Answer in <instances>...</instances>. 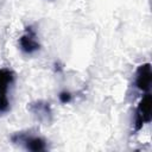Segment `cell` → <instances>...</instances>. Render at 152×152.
Listing matches in <instances>:
<instances>
[{
  "label": "cell",
  "instance_id": "cell-1",
  "mask_svg": "<svg viewBox=\"0 0 152 152\" xmlns=\"http://www.w3.org/2000/svg\"><path fill=\"white\" fill-rule=\"evenodd\" d=\"M150 121H151V96L150 94H146L140 101L137 109V119H135L137 129L141 128V126L145 122H150Z\"/></svg>",
  "mask_w": 152,
  "mask_h": 152
},
{
  "label": "cell",
  "instance_id": "cell-2",
  "mask_svg": "<svg viewBox=\"0 0 152 152\" xmlns=\"http://www.w3.org/2000/svg\"><path fill=\"white\" fill-rule=\"evenodd\" d=\"M12 72L6 70V69H1L0 70V110L4 112L7 109L8 107V100H7V90H8V86L12 82Z\"/></svg>",
  "mask_w": 152,
  "mask_h": 152
},
{
  "label": "cell",
  "instance_id": "cell-3",
  "mask_svg": "<svg viewBox=\"0 0 152 152\" xmlns=\"http://www.w3.org/2000/svg\"><path fill=\"white\" fill-rule=\"evenodd\" d=\"M151 65L150 63H146V64H142L138 68L137 70V77H135V86L142 90V91H146L150 89V86H151Z\"/></svg>",
  "mask_w": 152,
  "mask_h": 152
},
{
  "label": "cell",
  "instance_id": "cell-4",
  "mask_svg": "<svg viewBox=\"0 0 152 152\" xmlns=\"http://www.w3.org/2000/svg\"><path fill=\"white\" fill-rule=\"evenodd\" d=\"M20 46L25 52H33L37 49H39V44L37 43L33 33H27L20 38Z\"/></svg>",
  "mask_w": 152,
  "mask_h": 152
},
{
  "label": "cell",
  "instance_id": "cell-5",
  "mask_svg": "<svg viewBox=\"0 0 152 152\" xmlns=\"http://www.w3.org/2000/svg\"><path fill=\"white\" fill-rule=\"evenodd\" d=\"M27 148L32 150V151H40V150H44V142L38 139V138H33V139H30L27 141Z\"/></svg>",
  "mask_w": 152,
  "mask_h": 152
},
{
  "label": "cell",
  "instance_id": "cell-6",
  "mask_svg": "<svg viewBox=\"0 0 152 152\" xmlns=\"http://www.w3.org/2000/svg\"><path fill=\"white\" fill-rule=\"evenodd\" d=\"M69 99H70L69 94H65V93H63V94L61 95V100H62L63 102H66V101H69Z\"/></svg>",
  "mask_w": 152,
  "mask_h": 152
}]
</instances>
